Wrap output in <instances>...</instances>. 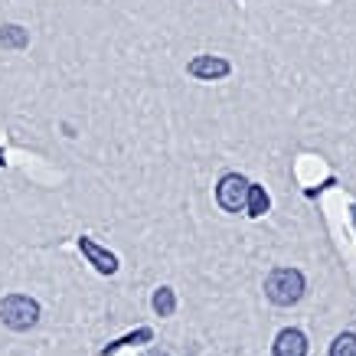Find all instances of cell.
I'll return each mask as SVG.
<instances>
[{"mask_svg":"<svg viewBox=\"0 0 356 356\" xmlns=\"http://www.w3.org/2000/svg\"><path fill=\"white\" fill-rule=\"evenodd\" d=\"M330 356H356V334L346 330V334L337 337L334 343H330Z\"/></svg>","mask_w":356,"mask_h":356,"instance_id":"obj_10","label":"cell"},{"mask_svg":"<svg viewBox=\"0 0 356 356\" xmlns=\"http://www.w3.org/2000/svg\"><path fill=\"white\" fill-rule=\"evenodd\" d=\"M79 248H82V255L88 259V265H95V271H102V275H115V271H118V259H115V252L102 248L88 236L79 238Z\"/></svg>","mask_w":356,"mask_h":356,"instance_id":"obj_5","label":"cell"},{"mask_svg":"<svg viewBox=\"0 0 356 356\" xmlns=\"http://www.w3.org/2000/svg\"><path fill=\"white\" fill-rule=\"evenodd\" d=\"M350 216H353V226H356V203L350 206Z\"/></svg>","mask_w":356,"mask_h":356,"instance_id":"obj_12","label":"cell"},{"mask_svg":"<svg viewBox=\"0 0 356 356\" xmlns=\"http://www.w3.org/2000/svg\"><path fill=\"white\" fill-rule=\"evenodd\" d=\"M265 298L278 307H291L304 298V275L298 268H275L265 278Z\"/></svg>","mask_w":356,"mask_h":356,"instance_id":"obj_1","label":"cell"},{"mask_svg":"<svg viewBox=\"0 0 356 356\" xmlns=\"http://www.w3.org/2000/svg\"><path fill=\"white\" fill-rule=\"evenodd\" d=\"M30 43V33L17 26V23H7V26H0V46L3 49H23V46Z\"/></svg>","mask_w":356,"mask_h":356,"instance_id":"obj_8","label":"cell"},{"mask_svg":"<svg viewBox=\"0 0 356 356\" xmlns=\"http://www.w3.org/2000/svg\"><path fill=\"white\" fill-rule=\"evenodd\" d=\"M0 324L10 330H33L40 324V304L26 294H7L0 298Z\"/></svg>","mask_w":356,"mask_h":356,"instance_id":"obj_2","label":"cell"},{"mask_svg":"<svg viewBox=\"0 0 356 356\" xmlns=\"http://www.w3.org/2000/svg\"><path fill=\"white\" fill-rule=\"evenodd\" d=\"M248 180L242 173H222L216 184V203L226 213H242L245 209V196H248Z\"/></svg>","mask_w":356,"mask_h":356,"instance_id":"obj_3","label":"cell"},{"mask_svg":"<svg viewBox=\"0 0 356 356\" xmlns=\"http://www.w3.org/2000/svg\"><path fill=\"white\" fill-rule=\"evenodd\" d=\"M154 311H157V317H173V311H177V294H173V288H157V291H154Z\"/></svg>","mask_w":356,"mask_h":356,"instance_id":"obj_9","label":"cell"},{"mask_svg":"<svg viewBox=\"0 0 356 356\" xmlns=\"http://www.w3.org/2000/svg\"><path fill=\"white\" fill-rule=\"evenodd\" d=\"M268 206H271V200H268V193H265V186H259V184L248 186V196H245V213L248 216H265Z\"/></svg>","mask_w":356,"mask_h":356,"instance_id":"obj_7","label":"cell"},{"mask_svg":"<svg viewBox=\"0 0 356 356\" xmlns=\"http://www.w3.org/2000/svg\"><path fill=\"white\" fill-rule=\"evenodd\" d=\"M144 356H167L163 350H151V353H144Z\"/></svg>","mask_w":356,"mask_h":356,"instance_id":"obj_11","label":"cell"},{"mask_svg":"<svg viewBox=\"0 0 356 356\" xmlns=\"http://www.w3.org/2000/svg\"><path fill=\"white\" fill-rule=\"evenodd\" d=\"M186 72L193 79H200V82H219V79H226L229 72H232V65H229V59H222V56H193L190 63H186Z\"/></svg>","mask_w":356,"mask_h":356,"instance_id":"obj_4","label":"cell"},{"mask_svg":"<svg viewBox=\"0 0 356 356\" xmlns=\"http://www.w3.org/2000/svg\"><path fill=\"white\" fill-rule=\"evenodd\" d=\"M271 353L275 356H307V337H304L298 327H284V330L275 337Z\"/></svg>","mask_w":356,"mask_h":356,"instance_id":"obj_6","label":"cell"}]
</instances>
